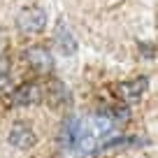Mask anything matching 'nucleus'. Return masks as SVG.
<instances>
[{
  "label": "nucleus",
  "mask_w": 158,
  "mask_h": 158,
  "mask_svg": "<svg viewBox=\"0 0 158 158\" xmlns=\"http://www.w3.org/2000/svg\"><path fill=\"white\" fill-rule=\"evenodd\" d=\"M16 23H19L21 33L37 35V33H42L44 26H47V12L42 10V7H26V10L19 12Z\"/></svg>",
  "instance_id": "nucleus-1"
},
{
  "label": "nucleus",
  "mask_w": 158,
  "mask_h": 158,
  "mask_svg": "<svg viewBox=\"0 0 158 158\" xmlns=\"http://www.w3.org/2000/svg\"><path fill=\"white\" fill-rule=\"evenodd\" d=\"M7 139H10V144L14 149H21V151H26V149H30L35 144V130L30 128L26 121H16L14 126L10 128V135H7Z\"/></svg>",
  "instance_id": "nucleus-2"
},
{
  "label": "nucleus",
  "mask_w": 158,
  "mask_h": 158,
  "mask_svg": "<svg viewBox=\"0 0 158 158\" xmlns=\"http://www.w3.org/2000/svg\"><path fill=\"white\" fill-rule=\"evenodd\" d=\"M42 100V89H40L35 81H26L19 89L12 91V105H19V107H26V105H35Z\"/></svg>",
  "instance_id": "nucleus-3"
},
{
  "label": "nucleus",
  "mask_w": 158,
  "mask_h": 158,
  "mask_svg": "<svg viewBox=\"0 0 158 158\" xmlns=\"http://www.w3.org/2000/svg\"><path fill=\"white\" fill-rule=\"evenodd\" d=\"M54 42H56V47H58V51L63 56H74L77 54V40H74V35L68 30V26H65L63 21H58V26H56Z\"/></svg>",
  "instance_id": "nucleus-4"
},
{
  "label": "nucleus",
  "mask_w": 158,
  "mask_h": 158,
  "mask_svg": "<svg viewBox=\"0 0 158 158\" xmlns=\"http://www.w3.org/2000/svg\"><path fill=\"white\" fill-rule=\"evenodd\" d=\"M26 58H28V63L33 65L37 72H49V70L54 68V58H51L49 49H44V47H30V49L26 51Z\"/></svg>",
  "instance_id": "nucleus-5"
},
{
  "label": "nucleus",
  "mask_w": 158,
  "mask_h": 158,
  "mask_svg": "<svg viewBox=\"0 0 158 158\" xmlns=\"http://www.w3.org/2000/svg\"><path fill=\"white\" fill-rule=\"evenodd\" d=\"M149 81L147 77H137V79H130V81H123L118 86V95L126 100V102H135V100L142 98V93L147 91Z\"/></svg>",
  "instance_id": "nucleus-6"
},
{
  "label": "nucleus",
  "mask_w": 158,
  "mask_h": 158,
  "mask_svg": "<svg viewBox=\"0 0 158 158\" xmlns=\"http://www.w3.org/2000/svg\"><path fill=\"white\" fill-rule=\"evenodd\" d=\"M79 128H81V121H79V118H68L63 123V130H60V142H63V147H68V149L77 147Z\"/></svg>",
  "instance_id": "nucleus-7"
},
{
  "label": "nucleus",
  "mask_w": 158,
  "mask_h": 158,
  "mask_svg": "<svg viewBox=\"0 0 158 158\" xmlns=\"http://www.w3.org/2000/svg\"><path fill=\"white\" fill-rule=\"evenodd\" d=\"M142 139L137 137H114V139H105L100 144L98 151H109V149H128V147H142Z\"/></svg>",
  "instance_id": "nucleus-8"
},
{
  "label": "nucleus",
  "mask_w": 158,
  "mask_h": 158,
  "mask_svg": "<svg viewBox=\"0 0 158 158\" xmlns=\"http://www.w3.org/2000/svg\"><path fill=\"white\" fill-rule=\"evenodd\" d=\"M109 118H112V123H126L130 118V109L123 105H114V107H109Z\"/></svg>",
  "instance_id": "nucleus-9"
},
{
  "label": "nucleus",
  "mask_w": 158,
  "mask_h": 158,
  "mask_svg": "<svg viewBox=\"0 0 158 158\" xmlns=\"http://www.w3.org/2000/svg\"><path fill=\"white\" fill-rule=\"evenodd\" d=\"M7 72H10V60L5 56H0V79H5Z\"/></svg>",
  "instance_id": "nucleus-10"
},
{
  "label": "nucleus",
  "mask_w": 158,
  "mask_h": 158,
  "mask_svg": "<svg viewBox=\"0 0 158 158\" xmlns=\"http://www.w3.org/2000/svg\"><path fill=\"white\" fill-rule=\"evenodd\" d=\"M139 51H142L144 56H149V58L153 56V47L151 44H139Z\"/></svg>",
  "instance_id": "nucleus-11"
}]
</instances>
